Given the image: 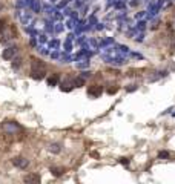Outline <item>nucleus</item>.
I'll return each instance as SVG.
<instances>
[{
  "mask_svg": "<svg viewBox=\"0 0 175 184\" xmlns=\"http://www.w3.org/2000/svg\"><path fill=\"white\" fill-rule=\"evenodd\" d=\"M3 28H5V21H3V20H0V31H2Z\"/></svg>",
  "mask_w": 175,
  "mask_h": 184,
  "instance_id": "nucleus-9",
  "label": "nucleus"
},
{
  "mask_svg": "<svg viewBox=\"0 0 175 184\" xmlns=\"http://www.w3.org/2000/svg\"><path fill=\"white\" fill-rule=\"evenodd\" d=\"M12 163L17 166V167H20V169H25V167L28 166V160L23 158V156H17V158L12 160Z\"/></svg>",
  "mask_w": 175,
  "mask_h": 184,
  "instance_id": "nucleus-3",
  "label": "nucleus"
},
{
  "mask_svg": "<svg viewBox=\"0 0 175 184\" xmlns=\"http://www.w3.org/2000/svg\"><path fill=\"white\" fill-rule=\"evenodd\" d=\"M57 80H58V75L56 74V75H54V77H51V78L48 80V84H49V86H54V84L57 83Z\"/></svg>",
  "mask_w": 175,
  "mask_h": 184,
  "instance_id": "nucleus-8",
  "label": "nucleus"
},
{
  "mask_svg": "<svg viewBox=\"0 0 175 184\" xmlns=\"http://www.w3.org/2000/svg\"><path fill=\"white\" fill-rule=\"evenodd\" d=\"M100 94H101V86L94 84V86H91V88H89V95L97 97V95H100Z\"/></svg>",
  "mask_w": 175,
  "mask_h": 184,
  "instance_id": "nucleus-5",
  "label": "nucleus"
},
{
  "mask_svg": "<svg viewBox=\"0 0 175 184\" xmlns=\"http://www.w3.org/2000/svg\"><path fill=\"white\" fill-rule=\"evenodd\" d=\"M51 172H52L54 175H62L63 172H65V169H62V167H52Z\"/></svg>",
  "mask_w": 175,
  "mask_h": 184,
  "instance_id": "nucleus-7",
  "label": "nucleus"
},
{
  "mask_svg": "<svg viewBox=\"0 0 175 184\" xmlns=\"http://www.w3.org/2000/svg\"><path fill=\"white\" fill-rule=\"evenodd\" d=\"M2 129H3V131H6V132H15L17 129H20V126H19V124H15V123H3Z\"/></svg>",
  "mask_w": 175,
  "mask_h": 184,
  "instance_id": "nucleus-2",
  "label": "nucleus"
},
{
  "mask_svg": "<svg viewBox=\"0 0 175 184\" xmlns=\"http://www.w3.org/2000/svg\"><path fill=\"white\" fill-rule=\"evenodd\" d=\"M25 181L26 183H40V176L39 175H28V176H25Z\"/></svg>",
  "mask_w": 175,
  "mask_h": 184,
  "instance_id": "nucleus-6",
  "label": "nucleus"
},
{
  "mask_svg": "<svg viewBox=\"0 0 175 184\" xmlns=\"http://www.w3.org/2000/svg\"><path fill=\"white\" fill-rule=\"evenodd\" d=\"M32 78H35V80H42V78H45V64H43V62L40 60H37V58H32Z\"/></svg>",
  "mask_w": 175,
  "mask_h": 184,
  "instance_id": "nucleus-1",
  "label": "nucleus"
},
{
  "mask_svg": "<svg viewBox=\"0 0 175 184\" xmlns=\"http://www.w3.org/2000/svg\"><path fill=\"white\" fill-rule=\"evenodd\" d=\"M14 54H15V48H6V49L3 51V58L5 60H11V58L14 57Z\"/></svg>",
  "mask_w": 175,
  "mask_h": 184,
  "instance_id": "nucleus-4",
  "label": "nucleus"
}]
</instances>
